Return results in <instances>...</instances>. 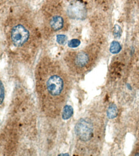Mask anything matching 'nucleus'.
Wrapping results in <instances>:
<instances>
[{
	"instance_id": "obj_6",
	"label": "nucleus",
	"mask_w": 139,
	"mask_h": 156,
	"mask_svg": "<svg viewBox=\"0 0 139 156\" xmlns=\"http://www.w3.org/2000/svg\"><path fill=\"white\" fill-rule=\"evenodd\" d=\"M64 19L61 16L56 15L53 16L49 21L51 28L54 31H58L64 27Z\"/></svg>"
},
{
	"instance_id": "obj_10",
	"label": "nucleus",
	"mask_w": 139,
	"mask_h": 156,
	"mask_svg": "<svg viewBox=\"0 0 139 156\" xmlns=\"http://www.w3.org/2000/svg\"><path fill=\"white\" fill-rule=\"evenodd\" d=\"M81 42L78 39H72L68 42V45L70 48H76L80 45Z\"/></svg>"
},
{
	"instance_id": "obj_2",
	"label": "nucleus",
	"mask_w": 139,
	"mask_h": 156,
	"mask_svg": "<svg viewBox=\"0 0 139 156\" xmlns=\"http://www.w3.org/2000/svg\"><path fill=\"white\" fill-rule=\"evenodd\" d=\"M10 37L12 42L15 46L20 47L28 41L30 32L22 24H17L11 30Z\"/></svg>"
},
{
	"instance_id": "obj_12",
	"label": "nucleus",
	"mask_w": 139,
	"mask_h": 156,
	"mask_svg": "<svg viewBox=\"0 0 139 156\" xmlns=\"http://www.w3.org/2000/svg\"><path fill=\"white\" fill-rule=\"evenodd\" d=\"M67 41V37L64 35H58L57 37V41L59 44H64Z\"/></svg>"
},
{
	"instance_id": "obj_7",
	"label": "nucleus",
	"mask_w": 139,
	"mask_h": 156,
	"mask_svg": "<svg viewBox=\"0 0 139 156\" xmlns=\"http://www.w3.org/2000/svg\"><path fill=\"white\" fill-rule=\"evenodd\" d=\"M72 115H73V108L69 105L65 106L62 112V119L64 120H68Z\"/></svg>"
},
{
	"instance_id": "obj_1",
	"label": "nucleus",
	"mask_w": 139,
	"mask_h": 156,
	"mask_svg": "<svg viewBox=\"0 0 139 156\" xmlns=\"http://www.w3.org/2000/svg\"><path fill=\"white\" fill-rule=\"evenodd\" d=\"M46 89L51 97H57L60 95L64 89V81L58 74L51 75L46 82Z\"/></svg>"
},
{
	"instance_id": "obj_4",
	"label": "nucleus",
	"mask_w": 139,
	"mask_h": 156,
	"mask_svg": "<svg viewBox=\"0 0 139 156\" xmlns=\"http://www.w3.org/2000/svg\"><path fill=\"white\" fill-rule=\"evenodd\" d=\"M68 12L72 18L76 19H83L86 15L85 7L79 3L71 4L69 6Z\"/></svg>"
},
{
	"instance_id": "obj_3",
	"label": "nucleus",
	"mask_w": 139,
	"mask_h": 156,
	"mask_svg": "<svg viewBox=\"0 0 139 156\" xmlns=\"http://www.w3.org/2000/svg\"><path fill=\"white\" fill-rule=\"evenodd\" d=\"M75 132L82 141H88L93 134V128L89 122L81 119L76 124Z\"/></svg>"
},
{
	"instance_id": "obj_9",
	"label": "nucleus",
	"mask_w": 139,
	"mask_h": 156,
	"mask_svg": "<svg viewBox=\"0 0 139 156\" xmlns=\"http://www.w3.org/2000/svg\"><path fill=\"white\" fill-rule=\"evenodd\" d=\"M122 48L121 44H119L117 41H113L111 43L110 51L113 54H117L121 51Z\"/></svg>"
},
{
	"instance_id": "obj_5",
	"label": "nucleus",
	"mask_w": 139,
	"mask_h": 156,
	"mask_svg": "<svg viewBox=\"0 0 139 156\" xmlns=\"http://www.w3.org/2000/svg\"><path fill=\"white\" fill-rule=\"evenodd\" d=\"M75 64L78 68H84L90 62V56L85 51H79L75 55Z\"/></svg>"
},
{
	"instance_id": "obj_8",
	"label": "nucleus",
	"mask_w": 139,
	"mask_h": 156,
	"mask_svg": "<svg viewBox=\"0 0 139 156\" xmlns=\"http://www.w3.org/2000/svg\"><path fill=\"white\" fill-rule=\"evenodd\" d=\"M117 113L118 110L116 105H115L114 104H112L107 109V116L110 119H115L117 116Z\"/></svg>"
},
{
	"instance_id": "obj_11",
	"label": "nucleus",
	"mask_w": 139,
	"mask_h": 156,
	"mask_svg": "<svg viewBox=\"0 0 139 156\" xmlns=\"http://www.w3.org/2000/svg\"><path fill=\"white\" fill-rule=\"evenodd\" d=\"M113 32L115 37H120L122 34V30L119 25H115Z\"/></svg>"
},
{
	"instance_id": "obj_13",
	"label": "nucleus",
	"mask_w": 139,
	"mask_h": 156,
	"mask_svg": "<svg viewBox=\"0 0 139 156\" xmlns=\"http://www.w3.org/2000/svg\"><path fill=\"white\" fill-rule=\"evenodd\" d=\"M0 84H1V97H0V98H1V104L3 103V99H4V86H3V83L1 81L0 82Z\"/></svg>"
}]
</instances>
